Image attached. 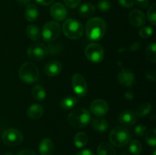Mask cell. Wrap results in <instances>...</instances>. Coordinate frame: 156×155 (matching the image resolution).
Masks as SVG:
<instances>
[{
	"instance_id": "b9f144b4",
	"label": "cell",
	"mask_w": 156,
	"mask_h": 155,
	"mask_svg": "<svg viewBox=\"0 0 156 155\" xmlns=\"http://www.w3.org/2000/svg\"><path fill=\"white\" fill-rule=\"evenodd\" d=\"M3 155H14V154L12 153H9V152H7V153H4V154H3Z\"/></svg>"
},
{
	"instance_id": "4dcf8cb0",
	"label": "cell",
	"mask_w": 156,
	"mask_h": 155,
	"mask_svg": "<svg viewBox=\"0 0 156 155\" xmlns=\"http://www.w3.org/2000/svg\"><path fill=\"white\" fill-rule=\"evenodd\" d=\"M148 20L152 25L156 24V5L153 4L150 6L147 13Z\"/></svg>"
},
{
	"instance_id": "3957f363",
	"label": "cell",
	"mask_w": 156,
	"mask_h": 155,
	"mask_svg": "<svg viewBox=\"0 0 156 155\" xmlns=\"http://www.w3.org/2000/svg\"><path fill=\"white\" fill-rule=\"evenodd\" d=\"M109 138L114 146L117 147H124L130 141L131 134L123 126H117L111 130Z\"/></svg>"
},
{
	"instance_id": "ac0fdd59",
	"label": "cell",
	"mask_w": 156,
	"mask_h": 155,
	"mask_svg": "<svg viewBox=\"0 0 156 155\" xmlns=\"http://www.w3.org/2000/svg\"><path fill=\"white\" fill-rule=\"evenodd\" d=\"M44 114V108L40 104L31 105L27 111V115L31 119H38Z\"/></svg>"
},
{
	"instance_id": "603a6c76",
	"label": "cell",
	"mask_w": 156,
	"mask_h": 155,
	"mask_svg": "<svg viewBox=\"0 0 156 155\" xmlns=\"http://www.w3.org/2000/svg\"><path fill=\"white\" fill-rule=\"evenodd\" d=\"M26 33L29 39L33 41H37L41 37V30L34 24H30L27 27Z\"/></svg>"
},
{
	"instance_id": "d4e9b609",
	"label": "cell",
	"mask_w": 156,
	"mask_h": 155,
	"mask_svg": "<svg viewBox=\"0 0 156 155\" xmlns=\"http://www.w3.org/2000/svg\"><path fill=\"white\" fill-rule=\"evenodd\" d=\"M88 141V137L86 133L83 132H79L75 135L74 137V143L75 145L78 148L83 147L84 146L86 145Z\"/></svg>"
},
{
	"instance_id": "f546056e",
	"label": "cell",
	"mask_w": 156,
	"mask_h": 155,
	"mask_svg": "<svg viewBox=\"0 0 156 155\" xmlns=\"http://www.w3.org/2000/svg\"><path fill=\"white\" fill-rule=\"evenodd\" d=\"M146 141L149 146L155 147L156 145V130L152 129L146 133Z\"/></svg>"
},
{
	"instance_id": "d590c367",
	"label": "cell",
	"mask_w": 156,
	"mask_h": 155,
	"mask_svg": "<svg viewBox=\"0 0 156 155\" xmlns=\"http://www.w3.org/2000/svg\"><path fill=\"white\" fill-rule=\"evenodd\" d=\"M66 5L70 9H75L80 4L81 0H64Z\"/></svg>"
},
{
	"instance_id": "f35d334b",
	"label": "cell",
	"mask_w": 156,
	"mask_h": 155,
	"mask_svg": "<svg viewBox=\"0 0 156 155\" xmlns=\"http://www.w3.org/2000/svg\"><path fill=\"white\" fill-rule=\"evenodd\" d=\"M36 2L38 3V4L41 5L47 6L51 5L52 3L54 2V0H36Z\"/></svg>"
},
{
	"instance_id": "ba28073f",
	"label": "cell",
	"mask_w": 156,
	"mask_h": 155,
	"mask_svg": "<svg viewBox=\"0 0 156 155\" xmlns=\"http://www.w3.org/2000/svg\"><path fill=\"white\" fill-rule=\"evenodd\" d=\"M48 54V48L41 43H35L27 48V56L34 61L43 60Z\"/></svg>"
},
{
	"instance_id": "1f68e13d",
	"label": "cell",
	"mask_w": 156,
	"mask_h": 155,
	"mask_svg": "<svg viewBox=\"0 0 156 155\" xmlns=\"http://www.w3.org/2000/svg\"><path fill=\"white\" fill-rule=\"evenodd\" d=\"M98 9L101 12H108L111 9V3L108 0H101L98 3Z\"/></svg>"
},
{
	"instance_id": "4316f807",
	"label": "cell",
	"mask_w": 156,
	"mask_h": 155,
	"mask_svg": "<svg viewBox=\"0 0 156 155\" xmlns=\"http://www.w3.org/2000/svg\"><path fill=\"white\" fill-rule=\"evenodd\" d=\"M152 106L149 103H144L140 105L136 110L135 114L136 117H144L147 115L152 111Z\"/></svg>"
},
{
	"instance_id": "f1b7e54d",
	"label": "cell",
	"mask_w": 156,
	"mask_h": 155,
	"mask_svg": "<svg viewBox=\"0 0 156 155\" xmlns=\"http://www.w3.org/2000/svg\"><path fill=\"white\" fill-rule=\"evenodd\" d=\"M156 44L155 43L149 44L147 46L146 50V56L149 61L151 62H156Z\"/></svg>"
},
{
	"instance_id": "4fadbf2b",
	"label": "cell",
	"mask_w": 156,
	"mask_h": 155,
	"mask_svg": "<svg viewBox=\"0 0 156 155\" xmlns=\"http://www.w3.org/2000/svg\"><path fill=\"white\" fill-rule=\"evenodd\" d=\"M50 15L53 19L58 21H62L67 16V10L62 3H55L50 8Z\"/></svg>"
},
{
	"instance_id": "8992f818",
	"label": "cell",
	"mask_w": 156,
	"mask_h": 155,
	"mask_svg": "<svg viewBox=\"0 0 156 155\" xmlns=\"http://www.w3.org/2000/svg\"><path fill=\"white\" fill-rule=\"evenodd\" d=\"M85 53L87 59L94 63L101 62L104 59L105 56L103 47L96 43H91L88 44L85 48Z\"/></svg>"
},
{
	"instance_id": "277c9868",
	"label": "cell",
	"mask_w": 156,
	"mask_h": 155,
	"mask_svg": "<svg viewBox=\"0 0 156 155\" xmlns=\"http://www.w3.org/2000/svg\"><path fill=\"white\" fill-rule=\"evenodd\" d=\"M62 31L69 39L77 40L83 35L84 27L80 21L73 18H69L62 24Z\"/></svg>"
},
{
	"instance_id": "7bdbcfd3",
	"label": "cell",
	"mask_w": 156,
	"mask_h": 155,
	"mask_svg": "<svg viewBox=\"0 0 156 155\" xmlns=\"http://www.w3.org/2000/svg\"><path fill=\"white\" fill-rule=\"evenodd\" d=\"M153 155H155V151H154V153H153Z\"/></svg>"
},
{
	"instance_id": "9a60e30c",
	"label": "cell",
	"mask_w": 156,
	"mask_h": 155,
	"mask_svg": "<svg viewBox=\"0 0 156 155\" xmlns=\"http://www.w3.org/2000/svg\"><path fill=\"white\" fill-rule=\"evenodd\" d=\"M136 121V115L135 112L131 110H126L121 112L119 115V122L122 126L126 127H131Z\"/></svg>"
},
{
	"instance_id": "ffe728a7",
	"label": "cell",
	"mask_w": 156,
	"mask_h": 155,
	"mask_svg": "<svg viewBox=\"0 0 156 155\" xmlns=\"http://www.w3.org/2000/svg\"><path fill=\"white\" fill-rule=\"evenodd\" d=\"M39 12L36 5L30 4L27 5L25 11V18L29 22H34L38 18Z\"/></svg>"
},
{
	"instance_id": "7c38bea8",
	"label": "cell",
	"mask_w": 156,
	"mask_h": 155,
	"mask_svg": "<svg viewBox=\"0 0 156 155\" xmlns=\"http://www.w3.org/2000/svg\"><path fill=\"white\" fill-rule=\"evenodd\" d=\"M117 79L120 84L124 87H127V88L133 86L134 84L136 83L135 75L132 72V71L127 68L121 70V71L118 74Z\"/></svg>"
},
{
	"instance_id": "9c48e42d",
	"label": "cell",
	"mask_w": 156,
	"mask_h": 155,
	"mask_svg": "<svg viewBox=\"0 0 156 155\" xmlns=\"http://www.w3.org/2000/svg\"><path fill=\"white\" fill-rule=\"evenodd\" d=\"M22 133L15 129H9L5 131L2 136V141L9 146H16L23 141Z\"/></svg>"
},
{
	"instance_id": "d6a6232c",
	"label": "cell",
	"mask_w": 156,
	"mask_h": 155,
	"mask_svg": "<svg viewBox=\"0 0 156 155\" xmlns=\"http://www.w3.org/2000/svg\"><path fill=\"white\" fill-rule=\"evenodd\" d=\"M153 33V29L150 27H143L139 31V34L143 38H149L152 36Z\"/></svg>"
},
{
	"instance_id": "2e32d148",
	"label": "cell",
	"mask_w": 156,
	"mask_h": 155,
	"mask_svg": "<svg viewBox=\"0 0 156 155\" xmlns=\"http://www.w3.org/2000/svg\"><path fill=\"white\" fill-rule=\"evenodd\" d=\"M62 71V64L59 61H50L46 64L44 72L49 77H55Z\"/></svg>"
},
{
	"instance_id": "74e56055",
	"label": "cell",
	"mask_w": 156,
	"mask_h": 155,
	"mask_svg": "<svg viewBox=\"0 0 156 155\" xmlns=\"http://www.w3.org/2000/svg\"><path fill=\"white\" fill-rule=\"evenodd\" d=\"M17 155H37L34 151L29 149H25V150H22L19 151Z\"/></svg>"
},
{
	"instance_id": "5b68a950",
	"label": "cell",
	"mask_w": 156,
	"mask_h": 155,
	"mask_svg": "<svg viewBox=\"0 0 156 155\" xmlns=\"http://www.w3.org/2000/svg\"><path fill=\"white\" fill-rule=\"evenodd\" d=\"M19 77L26 84H33L39 78V70L37 67L30 62H26L20 67Z\"/></svg>"
},
{
	"instance_id": "7a4b0ae2",
	"label": "cell",
	"mask_w": 156,
	"mask_h": 155,
	"mask_svg": "<svg viewBox=\"0 0 156 155\" xmlns=\"http://www.w3.org/2000/svg\"><path fill=\"white\" fill-rule=\"evenodd\" d=\"M91 120L89 111L85 108H76L68 115V122L72 127L80 129L85 127Z\"/></svg>"
},
{
	"instance_id": "8fae6325",
	"label": "cell",
	"mask_w": 156,
	"mask_h": 155,
	"mask_svg": "<svg viewBox=\"0 0 156 155\" xmlns=\"http://www.w3.org/2000/svg\"><path fill=\"white\" fill-rule=\"evenodd\" d=\"M90 109L94 115L101 117L108 113L109 110V105L105 100L98 99V100H94L91 103Z\"/></svg>"
},
{
	"instance_id": "ab89813d",
	"label": "cell",
	"mask_w": 156,
	"mask_h": 155,
	"mask_svg": "<svg viewBox=\"0 0 156 155\" xmlns=\"http://www.w3.org/2000/svg\"><path fill=\"white\" fill-rule=\"evenodd\" d=\"M76 155H95L93 153L91 150H88V149H85V150H82L79 151Z\"/></svg>"
},
{
	"instance_id": "e575fe53",
	"label": "cell",
	"mask_w": 156,
	"mask_h": 155,
	"mask_svg": "<svg viewBox=\"0 0 156 155\" xmlns=\"http://www.w3.org/2000/svg\"><path fill=\"white\" fill-rule=\"evenodd\" d=\"M119 4L126 9H131L134 6V0H118Z\"/></svg>"
},
{
	"instance_id": "e0dca14e",
	"label": "cell",
	"mask_w": 156,
	"mask_h": 155,
	"mask_svg": "<svg viewBox=\"0 0 156 155\" xmlns=\"http://www.w3.org/2000/svg\"><path fill=\"white\" fill-rule=\"evenodd\" d=\"M39 151L41 155H52L54 151V144L53 141L48 138H45L39 144Z\"/></svg>"
},
{
	"instance_id": "44dd1931",
	"label": "cell",
	"mask_w": 156,
	"mask_h": 155,
	"mask_svg": "<svg viewBox=\"0 0 156 155\" xmlns=\"http://www.w3.org/2000/svg\"><path fill=\"white\" fill-rule=\"evenodd\" d=\"M98 155H116L115 149L111 144L102 142L98 147Z\"/></svg>"
},
{
	"instance_id": "836d02e7",
	"label": "cell",
	"mask_w": 156,
	"mask_h": 155,
	"mask_svg": "<svg viewBox=\"0 0 156 155\" xmlns=\"http://www.w3.org/2000/svg\"><path fill=\"white\" fill-rule=\"evenodd\" d=\"M134 132L138 136H143L146 133V127L144 125H138L134 129Z\"/></svg>"
},
{
	"instance_id": "52a82bcc",
	"label": "cell",
	"mask_w": 156,
	"mask_h": 155,
	"mask_svg": "<svg viewBox=\"0 0 156 155\" xmlns=\"http://www.w3.org/2000/svg\"><path fill=\"white\" fill-rule=\"evenodd\" d=\"M60 26L56 21H49L44 24L42 30L43 38L45 41L52 42L59 37L60 34Z\"/></svg>"
},
{
	"instance_id": "7402d4cb",
	"label": "cell",
	"mask_w": 156,
	"mask_h": 155,
	"mask_svg": "<svg viewBox=\"0 0 156 155\" xmlns=\"http://www.w3.org/2000/svg\"><path fill=\"white\" fill-rule=\"evenodd\" d=\"M92 127L99 132H105L109 128V122L102 118L94 119L92 122Z\"/></svg>"
},
{
	"instance_id": "8d00e7d4",
	"label": "cell",
	"mask_w": 156,
	"mask_h": 155,
	"mask_svg": "<svg viewBox=\"0 0 156 155\" xmlns=\"http://www.w3.org/2000/svg\"><path fill=\"white\" fill-rule=\"evenodd\" d=\"M134 4L140 9H146L149 5V0H134Z\"/></svg>"
},
{
	"instance_id": "d6986e66",
	"label": "cell",
	"mask_w": 156,
	"mask_h": 155,
	"mask_svg": "<svg viewBox=\"0 0 156 155\" xmlns=\"http://www.w3.org/2000/svg\"><path fill=\"white\" fill-rule=\"evenodd\" d=\"M94 12H95V8H94V5L90 2H85L82 4L78 10L79 15L84 18L91 17V15H94Z\"/></svg>"
},
{
	"instance_id": "30bf717a",
	"label": "cell",
	"mask_w": 156,
	"mask_h": 155,
	"mask_svg": "<svg viewBox=\"0 0 156 155\" xmlns=\"http://www.w3.org/2000/svg\"><path fill=\"white\" fill-rule=\"evenodd\" d=\"M72 86L79 97H84L88 91L86 81L79 74H75L72 78Z\"/></svg>"
},
{
	"instance_id": "83f0119b",
	"label": "cell",
	"mask_w": 156,
	"mask_h": 155,
	"mask_svg": "<svg viewBox=\"0 0 156 155\" xmlns=\"http://www.w3.org/2000/svg\"><path fill=\"white\" fill-rule=\"evenodd\" d=\"M129 149L132 154L139 155L142 153L143 145L138 140H133V141H129Z\"/></svg>"
},
{
	"instance_id": "484cf974",
	"label": "cell",
	"mask_w": 156,
	"mask_h": 155,
	"mask_svg": "<svg viewBox=\"0 0 156 155\" xmlns=\"http://www.w3.org/2000/svg\"><path fill=\"white\" fill-rule=\"evenodd\" d=\"M32 95L35 100L41 101L46 98L47 92H46V90L44 89V87L40 84H37L32 89Z\"/></svg>"
},
{
	"instance_id": "6da1fadb",
	"label": "cell",
	"mask_w": 156,
	"mask_h": 155,
	"mask_svg": "<svg viewBox=\"0 0 156 155\" xmlns=\"http://www.w3.org/2000/svg\"><path fill=\"white\" fill-rule=\"evenodd\" d=\"M87 37L91 41H98L104 37L107 31V24L104 19L98 17L90 18L87 21Z\"/></svg>"
},
{
	"instance_id": "60d3db41",
	"label": "cell",
	"mask_w": 156,
	"mask_h": 155,
	"mask_svg": "<svg viewBox=\"0 0 156 155\" xmlns=\"http://www.w3.org/2000/svg\"><path fill=\"white\" fill-rule=\"evenodd\" d=\"M30 1H31V0H17V2H18L21 5L28 4Z\"/></svg>"
},
{
	"instance_id": "5bb4252c",
	"label": "cell",
	"mask_w": 156,
	"mask_h": 155,
	"mask_svg": "<svg viewBox=\"0 0 156 155\" xmlns=\"http://www.w3.org/2000/svg\"><path fill=\"white\" fill-rule=\"evenodd\" d=\"M129 20L130 24L136 27H143L146 22L145 14L137 9H134L132 12H130L129 15Z\"/></svg>"
},
{
	"instance_id": "cb8c5ba5",
	"label": "cell",
	"mask_w": 156,
	"mask_h": 155,
	"mask_svg": "<svg viewBox=\"0 0 156 155\" xmlns=\"http://www.w3.org/2000/svg\"><path fill=\"white\" fill-rule=\"evenodd\" d=\"M77 103L78 99L76 97L69 96V97H66L62 99V101L60 102V106L62 109H66V110H69V109H72L74 106H76Z\"/></svg>"
}]
</instances>
